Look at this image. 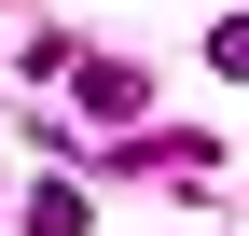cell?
I'll list each match as a JSON object with an SVG mask.
<instances>
[{
    "label": "cell",
    "mask_w": 249,
    "mask_h": 236,
    "mask_svg": "<svg viewBox=\"0 0 249 236\" xmlns=\"http://www.w3.org/2000/svg\"><path fill=\"white\" fill-rule=\"evenodd\" d=\"M70 98L97 111V125H139V111H152V83L124 70V56H70Z\"/></svg>",
    "instance_id": "obj_1"
},
{
    "label": "cell",
    "mask_w": 249,
    "mask_h": 236,
    "mask_svg": "<svg viewBox=\"0 0 249 236\" xmlns=\"http://www.w3.org/2000/svg\"><path fill=\"white\" fill-rule=\"evenodd\" d=\"M28 236H97V209H83V181H28V209H14Z\"/></svg>",
    "instance_id": "obj_2"
},
{
    "label": "cell",
    "mask_w": 249,
    "mask_h": 236,
    "mask_svg": "<svg viewBox=\"0 0 249 236\" xmlns=\"http://www.w3.org/2000/svg\"><path fill=\"white\" fill-rule=\"evenodd\" d=\"M208 70H222V83H249V14H222V28H208Z\"/></svg>",
    "instance_id": "obj_3"
}]
</instances>
